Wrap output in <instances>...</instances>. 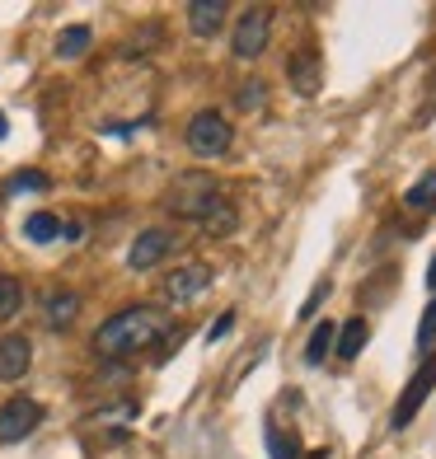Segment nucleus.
Returning a JSON list of instances; mask_svg holds the SVG:
<instances>
[{
    "label": "nucleus",
    "instance_id": "obj_4",
    "mask_svg": "<svg viewBox=\"0 0 436 459\" xmlns=\"http://www.w3.org/2000/svg\"><path fill=\"white\" fill-rule=\"evenodd\" d=\"M38 422H43V403L38 399H10L0 408V446H19L24 436L38 431Z\"/></svg>",
    "mask_w": 436,
    "mask_h": 459
},
{
    "label": "nucleus",
    "instance_id": "obj_17",
    "mask_svg": "<svg viewBox=\"0 0 436 459\" xmlns=\"http://www.w3.org/2000/svg\"><path fill=\"white\" fill-rule=\"evenodd\" d=\"M57 235H61V216H52V212H33L24 221V239H33V244H52Z\"/></svg>",
    "mask_w": 436,
    "mask_h": 459
},
{
    "label": "nucleus",
    "instance_id": "obj_3",
    "mask_svg": "<svg viewBox=\"0 0 436 459\" xmlns=\"http://www.w3.org/2000/svg\"><path fill=\"white\" fill-rule=\"evenodd\" d=\"M267 38H273V14H267L263 5L244 10V14H240V24H235V33H231V52H235V61H258L263 48H267Z\"/></svg>",
    "mask_w": 436,
    "mask_h": 459
},
{
    "label": "nucleus",
    "instance_id": "obj_7",
    "mask_svg": "<svg viewBox=\"0 0 436 459\" xmlns=\"http://www.w3.org/2000/svg\"><path fill=\"white\" fill-rule=\"evenodd\" d=\"M206 286H212V267L206 263H183L164 277V300L170 305H193Z\"/></svg>",
    "mask_w": 436,
    "mask_h": 459
},
{
    "label": "nucleus",
    "instance_id": "obj_12",
    "mask_svg": "<svg viewBox=\"0 0 436 459\" xmlns=\"http://www.w3.org/2000/svg\"><path fill=\"white\" fill-rule=\"evenodd\" d=\"M225 0H193L188 5V29H193V38H216L221 29H225Z\"/></svg>",
    "mask_w": 436,
    "mask_h": 459
},
{
    "label": "nucleus",
    "instance_id": "obj_14",
    "mask_svg": "<svg viewBox=\"0 0 436 459\" xmlns=\"http://www.w3.org/2000/svg\"><path fill=\"white\" fill-rule=\"evenodd\" d=\"M366 342H371V324H366V319H347V324H338V342H334L338 361H357Z\"/></svg>",
    "mask_w": 436,
    "mask_h": 459
},
{
    "label": "nucleus",
    "instance_id": "obj_8",
    "mask_svg": "<svg viewBox=\"0 0 436 459\" xmlns=\"http://www.w3.org/2000/svg\"><path fill=\"white\" fill-rule=\"evenodd\" d=\"M29 366H33V342L24 333H5V338H0V385L24 380Z\"/></svg>",
    "mask_w": 436,
    "mask_h": 459
},
{
    "label": "nucleus",
    "instance_id": "obj_27",
    "mask_svg": "<svg viewBox=\"0 0 436 459\" xmlns=\"http://www.w3.org/2000/svg\"><path fill=\"white\" fill-rule=\"evenodd\" d=\"M305 459H324V450H315V455H305Z\"/></svg>",
    "mask_w": 436,
    "mask_h": 459
},
{
    "label": "nucleus",
    "instance_id": "obj_24",
    "mask_svg": "<svg viewBox=\"0 0 436 459\" xmlns=\"http://www.w3.org/2000/svg\"><path fill=\"white\" fill-rule=\"evenodd\" d=\"M231 324H235V309H225V315L212 324V333H206V342H216V338H225V333H231Z\"/></svg>",
    "mask_w": 436,
    "mask_h": 459
},
{
    "label": "nucleus",
    "instance_id": "obj_21",
    "mask_svg": "<svg viewBox=\"0 0 436 459\" xmlns=\"http://www.w3.org/2000/svg\"><path fill=\"white\" fill-rule=\"evenodd\" d=\"M263 99H267V85H263V80H244V85L235 90V103H240L244 113H258Z\"/></svg>",
    "mask_w": 436,
    "mask_h": 459
},
{
    "label": "nucleus",
    "instance_id": "obj_6",
    "mask_svg": "<svg viewBox=\"0 0 436 459\" xmlns=\"http://www.w3.org/2000/svg\"><path fill=\"white\" fill-rule=\"evenodd\" d=\"M170 254H174V230H164V225L141 230L136 244L127 248V267L132 273H151V267H160Z\"/></svg>",
    "mask_w": 436,
    "mask_h": 459
},
{
    "label": "nucleus",
    "instance_id": "obj_16",
    "mask_svg": "<svg viewBox=\"0 0 436 459\" xmlns=\"http://www.w3.org/2000/svg\"><path fill=\"white\" fill-rule=\"evenodd\" d=\"M90 43H94L90 24H71V29H61V33H57V56H61V61H75V56H85V52H90Z\"/></svg>",
    "mask_w": 436,
    "mask_h": 459
},
{
    "label": "nucleus",
    "instance_id": "obj_11",
    "mask_svg": "<svg viewBox=\"0 0 436 459\" xmlns=\"http://www.w3.org/2000/svg\"><path fill=\"white\" fill-rule=\"evenodd\" d=\"M43 319H48V328H71L75 319H80V296L71 286H57V290H48V300H43Z\"/></svg>",
    "mask_w": 436,
    "mask_h": 459
},
{
    "label": "nucleus",
    "instance_id": "obj_5",
    "mask_svg": "<svg viewBox=\"0 0 436 459\" xmlns=\"http://www.w3.org/2000/svg\"><path fill=\"white\" fill-rule=\"evenodd\" d=\"M432 389H436V357H427V361L418 366V375L408 380V389L399 394V408L389 412V427H394V431L408 427L413 417H418V408L427 403V394H432Z\"/></svg>",
    "mask_w": 436,
    "mask_h": 459
},
{
    "label": "nucleus",
    "instance_id": "obj_15",
    "mask_svg": "<svg viewBox=\"0 0 436 459\" xmlns=\"http://www.w3.org/2000/svg\"><path fill=\"white\" fill-rule=\"evenodd\" d=\"M334 342H338V324L334 319H319L315 333H310V342H305V366H324L328 351H334Z\"/></svg>",
    "mask_w": 436,
    "mask_h": 459
},
{
    "label": "nucleus",
    "instance_id": "obj_18",
    "mask_svg": "<svg viewBox=\"0 0 436 459\" xmlns=\"http://www.w3.org/2000/svg\"><path fill=\"white\" fill-rule=\"evenodd\" d=\"M404 206H408V212H427V206H436V169L423 174L418 183L408 187V193H404Z\"/></svg>",
    "mask_w": 436,
    "mask_h": 459
},
{
    "label": "nucleus",
    "instance_id": "obj_20",
    "mask_svg": "<svg viewBox=\"0 0 436 459\" xmlns=\"http://www.w3.org/2000/svg\"><path fill=\"white\" fill-rule=\"evenodd\" d=\"M19 305H24V286H19V277L0 273V324H10L19 315Z\"/></svg>",
    "mask_w": 436,
    "mask_h": 459
},
{
    "label": "nucleus",
    "instance_id": "obj_10",
    "mask_svg": "<svg viewBox=\"0 0 436 459\" xmlns=\"http://www.w3.org/2000/svg\"><path fill=\"white\" fill-rule=\"evenodd\" d=\"M286 75H291V90H296V94L315 99V94L324 90V61H319V52H315V48L296 52V56L286 61Z\"/></svg>",
    "mask_w": 436,
    "mask_h": 459
},
{
    "label": "nucleus",
    "instance_id": "obj_2",
    "mask_svg": "<svg viewBox=\"0 0 436 459\" xmlns=\"http://www.w3.org/2000/svg\"><path fill=\"white\" fill-rule=\"evenodd\" d=\"M183 141H188V151H193L197 160H221L225 151H231L235 132H231V122H225L221 113L202 108V113L188 122V127H183Z\"/></svg>",
    "mask_w": 436,
    "mask_h": 459
},
{
    "label": "nucleus",
    "instance_id": "obj_23",
    "mask_svg": "<svg viewBox=\"0 0 436 459\" xmlns=\"http://www.w3.org/2000/svg\"><path fill=\"white\" fill-rule=\"evenodd\" d=\"M432 342H436V305L423 315V328H418V347H423V351H432Z\"/></svg>",
    "mask_w": 436,
    "mask_h": 459
},
{
    "label": "nucleus",
    "instance_id": "obj_1",
    "mask_svg": "<svg viewBox=\"0 0 436 459\" xmlns=\"http://www.w3.org/2000/svg\"><path fill=\"white\" fill-rule=\"evenodd\" d=\"M164 328H170V315H164L160 305H127V309H118L109 324H99L94 351L99 357H136V351L151 347Z\"/></svg>",
    "mask_w": 436,
    "mask_h": 459
},
{
    "label": "nucleus",
    "instance_id": "obj_13",
    "mask_svg": "<svg viewBox=\"0 0 436 459\" xmlns=\"http://www.w3.org/2000/svg\"><path fill=\"white\" fill-rule=\"evenodd\" d=\"M202 230H206V235H212V239H221V235H231V230L240 225V212H235V202H225L221 193L212 197V202H206L202 206Z\"/></svg>",
    "mask_w": 436,
    "mask_h": 459
},
{
    "label": "nucleus",
    "instance_id": "obj_25",
    "mask_svg": "<svg viewBox=\"0 0 436 459\" xmlns=\"http://www.w3.org/2000/svg\"><path fill=\"white\" fill-rule=\"evenodd\" d=\"M427 286H432V296H436V258H432V267H427Z\"/></svg>",
    "mask_w": 436,
    "mask_h": 459
},
{
    "label": "nucleus",
    "instance_id": "obj_19",
    "mask_svg": "<svg viewBox=\"0 0 436 459\" xmlns=\"http://www.w3.org/2000/svg\"><path fill=\"white\" fill-rule=\"evenodd\" d=\"M267 450H273V459H301V441L291 431H282L273 417H267Z\"/></svg>",
    "mask_w": 436,
    "mask_h": 459
},
{
    "label": "nucleus",
    "instance_id": "obj_26",
    "mask_svg": "<svg viewBox=\"0 0 436 459\" xmlns=\"http://www.w3.org/2000/svg\"><path fill=\"white\" fill-rule=\"evenodd\" d=\"M5 132H10V122H5V113H0V141H5Z\"/></svg>",
    "mask_w": 436,
    "mask_h": 459
},
{
    "label": "nucleus",
    "instance_id": "obj_9",
    "mask_svg": "<svg viewBox=\"0 0 436 459\" xmlns=\"http://www.w3.org/2000/svg\"><path fill=\"white\" fill-rule=\"evenodd\" d=\"M212 197H216V183H212V178H202V174H197V178H183V183H174V193H170V212L197 221L202 206L212 202Z\"/></svg>",
    "mask_w": 436,
    "mask_h": 459
},
{
    "label": "nucleus",
    "instance_id": "obj_22",
    "mask_svg": "<svg viewBox=\"0 0 436 459\" xmlns=\"http://www.w3.org/2000/svg\"><path fill=\"white\" fill-rule=\"evenodd\" d=\"M48 187V174H38V169H24L19 178H10V187L5 193H43Z\"/></svg>",
    "mask_w": 436,
    "mask_h": 459
}]
</instances>
